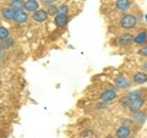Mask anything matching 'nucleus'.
Here are the masks:
<instances>
[{
	"instance_id": "1",
	"label": "nucleus",
	"mask_w": 147,
	"mask_h": 138,
	"mask_svg": "<svg viewBox=\"0 0 147 138\" xmlns=\"http://www.w3.org/2000/svg\"><path fill=\"white\" fill-rule=\"evenodd\" d=\"M137 22H139L137 17L135 15H132V13H126V15H124L120 18V26L125 29L134 28V27H136Z\"/></svg>"
},
{
	"instance_id": "2",
	"label": "nucleus",
	"mask_w": 147,
	"mask_h": 138,
	"mask_svg": "<svg viewBox=\"0 0 147 138\" xmlns=\"http://www.w3.org/2000/svg\"><path fill=\"white\" fill-rule=\"evenodd\" d=\"M114 82H115V87L119 89H129L131 87V81L123 75L118 76Z\"/></svg>"
},
{
	"instance_id": "3",
	"label": "nucleus",
	"mask_w": 147,
	"mask_h": 138,
	"mask_svg": "<svg viewBox=\"0 0 147 138\" xmlns=\"http://www.w3.org/2000/svg\"><path fill=\"white\" fill-rule=\"evenodd\" d=\"M144 105H145V100L142 98H140V99H135V100L129 102L127 109L130 110L131 113H137V111H141V109H142Z\"/></svg>"
},
{
	"instance_id": "4",
	"label": "nucleus",
	"mask_w": 147,
	"mask_h": 138,
	"mask_svg": "<svg viewBox=\"0 0 147 138\" xmlns=\"http://www.w3.org/2000/svg\"><path fill=\"white\" fill-rule=\"evenodd\" d=\"M131 136V130L126 125H121L117 128L115 131V137L117 138H130Z\"/></svg>"
},
{
	"instance_id": "5",
	"label": "nucleus",
	"mask_w": 147,
	"mask_h": 138,
	"mask_svg": "<svg viewBox=\"0 0 147 138\" xmlns=\"http://www.w3.org/2000/svg\"><path fill=\"white\" fill-rule=\"evenodd\" d=\"M99 98H100V100H102V102H104V103L113 102V100L117 98V92L113 90V89H107V90H104L103 93L99 95Z\"/></svg>"
},
{
	"instance_id": "6",
	"label": "nucleus",
	"mask_w": 147,
	"mask_h": 138,
	"mask_svg": "<svg viewBox=\"0 0 147 138\" xmlns=\"http://www.w3.org/2000/svg\"><path fill=\"white\" fill-rule=\"evenodd\" d=\"M132 82H134L135 84H145L147 82V73L142 72V71L136 72L135 75L132 76Z\"/></svg>"
},
{
	"instance_id": "7",
	"label": "nucleus",
	"mask_w": 147,
	"mask_h": 138,
	"mask_svg": "<svg viewBox=\"0 0 147 138\" xmlns=\"http://www.w3.org/2000/svg\"><path fill=\"white\" fill-rule=\"evenodd\" d=\"M48 16H49L48 11H45V10H39V9H38L37 11L33 12V16H32V18H33L36 22H44V21L48 18Z\"/></svg>"
},
{
	"instance_id": "8",
	"label": "nucleus",
	"mask_w": 147,
	"mask_h": 138,
	"mask_svg": "<svg viewBox=\"0 0 147 138\" xmlns=\"http://www.w3.org/2000/svg\"><path fill=\"white\" fill-rule=\"evenodd\" d=\"M147 119V114L142 113V111H137V113H132L131 115V121L136 122L137 125H142Z\"/></svg>"
},
{
	"instance_id": "9",
	"label": "nucleus",
	"mask_w": 147,
	"mask_h": 138,
	"mask_svg": "<svg viewBox=\"0 0 147 138\" xmlns=\"http://www.w3.org/2000/svg\"><path fill=\"white\" fill-rule=\"evenodd\" d=\"M28 20V15H27V12L22 11V10H18V11H15V16H13V21L16 22V23L21 25V23H25Z\"/></svg>"
},
{
	"instance_id": "10",
	"label": "nucleus",
	"mask_w": 147,
	"mask_h": 138,
	"mask_svg": "<svg viewBox=\"0 0 147 138\" xmlns=\"http://www.w3.org/2000/svg\"><path fill=\"white\" fill-rule=\"evenodd\" d=\"M142 96H144V90L142 89H134V90H130L125 95V99L127 102H131V100H135V99H140Z\"/></svg>"
},
{
	"instance_id": "11",
	"label": "nucleus",
	"mask_w": 147,
	"mask_h": 138,
	"mask_svg": "<svg viewBox=\"0 0 147 138\" xmlns=\"http://www.w3.org/2000/svg\"><path fill=\"white\" fill-rule=\"evenodd\" d=\"M134 43H135V44H139V45L146 44V43H147V32H146V31L139 32V33H137V34L134 37Z\"/></svg>"
},
{
	"instance_id": "12",
	"label": "nucleus",
	"mask_w": 147,
	"mask_h": 138,
	"mask_svg": "<svg viewBox=\"0 0 147 138\" xmlns=\"http://www.w3.org/2000/svg\"><path fill=\"white\" fill-rule=\"evenodd\" d=\"M39 7V4L37 0H27L25 1V10L28 11V12H34L38 10Z\"/></svg>"
},
{
	"instance_id": "13",
	"label": "nucleus",
	"mask_w": 147,
	"mask_h": 138,
	"mask_svg": "<svg viewBox=\"0 0 147 138\" xmlns=\"http://www.w3.org/2000/svg\"><path fill=\"white\" fill-rule=\"evenodd\" d=\"M115 7L119 11H127L131 7V3L130 0H117Z\"/></svg>"
},
{
	"instance_id": "14",
	"label": "nucleus",
	"mask_w": 147,
	"mask_h": 138,
	"mask_svg": "<svg viewBox=\"0 0 147 138\" xmlns=\"http://www.w3.org/2000/svg\"><path fill=\"white\" fill-rule=\"evenodd\" d=\"M118 42L120 45H129L130 43L134 42V37H132L130 33H124L118 38Z\"/></svg>"
},
{
	"instance_id": "15",
	"label": "nucleus",
	"mask_w": 147,
	"mask_h": 138,
	"mask_svg": "<svg viewBox=\"0 0 147 138\" xmlns=\"http://www.w3.org/2000/svg\"><path fill=\"white\" fill-rule=\"evenodd\" d=\"M55 25L58 27H63L67 23V15H63V13H58V15H55Z\"/></svg>"
},
{
	"instance_id": "16",
	"label": "nucleus",
	"mask_w": 147,
	"mask_h": 138,
	"mask_svg": "<svg viewBox=\"0 0 147 138\" xmlns=\"http://www.w3.org/2000/svg\"><path fill=\"white\" fill-rule=\"evenodd\" d=\"M1 15L5 20H13V16H15V10L12 7H4L1 10Z\"/></svg>"
},
{
	"instance_id": "17",
	"label": "nucleus",
	"mask_w": 147,
	"mask_h": 138,
	"mask_svg": "<svg viewBox=\"0 0 147 138\" xmlns=\"http://www.w3.org/2000/svg\"><path fill=\"white\" fill-rule=\"evenodd\" d=\"M10 7H12L15 11L22 10V9H25V1L24 0H11L10 1Z\"/></svg>"
},
{
	"instance_id": "18",
	"label": "nucleus",
	"mask_w": 147,
	"mask_h": 138,
	"mask_svg": "<svg viewBox=\"0 0 147 138\" xmlns=\"http://www.w3.org/2000/svg\"><path fill=\"white\" fill-rule=\"evenodd\" d=\"M1 42H3V44H1L3 49H11L12 45H13V39L12 38H6V39L1 40Z\"/></svg>"
},
{
	"instance_id": "19",
	"label": "nucleus",
	"mask_w": 147,
	"mask_h": 138,
	"mask_svg": "<svg viewBox=\"0 0 147 138\" xmlns=\"http://www.w3.org/2000/svg\"><path fill=\"white\" fill-rule=\"evenodd\" d=\"M6 38H9V31H7V28L0 26V40H4Z\"/></svg>"
},
{
	"instance_id": "20",
	"label": "nucleus",
	"mask_w": 147,
	"mask_h": 138,
	"mask_svg": "<svg viewBox=\"0 0 147 138\" xmlns=\"http://www.w3.org/2000/svg\"><path fill=\"white\" fill-rule=\"evenodd\" d=\"M58 11H59V13H63V15H67L69 7H67V5H61V6L58 7Z\"/></svg>"
},
{
	"instance_id": "21",
	"label": "nucleus",
	"mask_w": 147,
	"mask_h": 138,
	"mask_svg": "<svg viewBox=\"0 0 147 138\" xmlns=\"http://www.w3.org/2000/svg\"><path fill=\"white\" fill-rule=\"evenodd\" d=\"M48 13H50V15H58V13H59L58 7H57V6H50V7H49V12H48Z\"/></svg>"
},
{
	"instance_id": "22",
	"label": "nucleus",
	"mask_w": 147,
	"mask_h": 138,
	"mask_svg": "<svg viewBox=\"0 0 147 138\" xmlns=\"http://www.w3.org/2000/svg\"><path fill=\"white\" fill-rule=\"evenodd\" d=\"M139 54L142 55V56H146L147 58V45H144L140 50H139Z\"/></svg>"
},
{
	"instance_id": "23",
	"label": "nucleus",
	"mask_w": 147,
	"mask_h": 138,
	"mask_svg": "<svg viewBox=\"0 0 147 138\" xmlns=\"http://www.w3.org/2000/svg\"><path fill=\"white\" fill-rule=\"evenodd\" d=\"M142 70H144L145 72H147V61H145L144 64H142Z\"/></svg>"
},
{
	"instance_id": "24",
	"label": "nucleus",
	"mask_w": 147,
	"mask_h": 138,
	"mask_svg": "<svg viewBox=\"0 0 147 138\" xmlns=\"http://www.w3.org/2000/svg\"><path fill=\"white\" fill-rule=\"evenodd\" d=\"M1 53H3V47L0 45V55H1Z\"/></svg>"
},
{
	"instance_id": "25",
	"label": "nucleus",
	"mask_w": 147,
	"mask_h": 138,
	"mask_svg": "<svg viewBox=\"0 0 147 138\" xmlns=\"http://www.w3.org/2000/svg\"><path fill=\"white\" fill-rule=\"evenodd\" d=\"M105 138H114V137H113V136H107Z\"/></svg>"
},
{
	"instance_id": "26",
	"label": "nucleus",
	"mask_w": 147,
	"mask_h": 138,
	"mask_svg": "<svg viewBox=\"0 0 147 138\" xmlns=\"http://www.w3.org/2000/svg\"><path fill=\"white\" fill-rule=\"evenodd\" d=\"M50 1H52V3H54V1H58V0H50Z\"/></svg>"
},
{
	"instance_id": "27",
	"label": "nucleus",
	"mask_w": 147,
	"mask_h": 138,
	"mask_svg": "<svg viewBox=\"0 0 147 138\" xmlns=\"http://www.w3.org/2000/svg\"><path fill=\"white\" fill-rule=\"evenodd\" d=\"M145 18H146V21H147V15H146V16H145Z\"/></svg>"
}]
</instances>
